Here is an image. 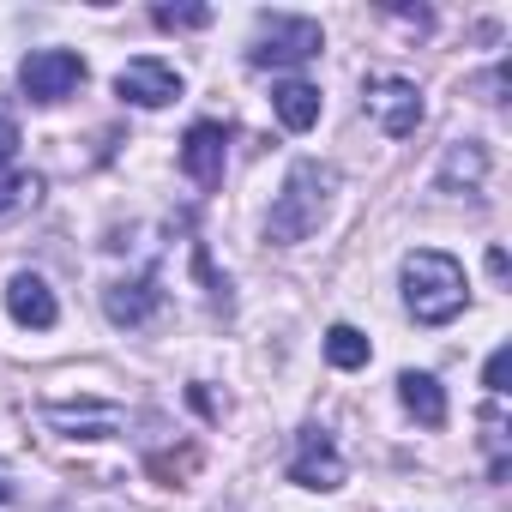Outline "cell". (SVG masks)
I'll use <instances>...</instances> for the list:
<instances>
[{
  "instance_id": "obj_13",
  "label": "cell",
  "mask_w": 512,
  "mask_h": 512,
  "mask_svg": "<svg viewBox=\"0 0 512 512\" xmlns=\"http://www.w3.org/2000/svg\"><path fill=\"white\" fill-rule=\"evenodd\" d=\"M368 356H374V344H368L356 326H332V332H326V362H332V368L350 374V368H368Z\"/></svg>"
},
{
  "instance_id": "obj_1",
  "label": "cell",
  "mask_w": 512,
  "mask_h": 512,
  "mask_svg": "<svg viewBox=\"0 0 512 512\" xmlns=\"http://www.w3.org/2000/svg\"><path fill=\"white\" fill-rule=\"evenodd\" d=\"M464 302H470V284L452 253H440V247L404 253V308L416 314V326H446L464 314Z\"/></svg>"
},
{
  "instance_id": "obj_15",
  "label": "cell",
  "mask_w": 512,
  "mask_h": 512,
  "mask_svg": "<svg viewBox=\"0 0 512 512\" xmlns=\"http://www.w3.org/2000/svg\"><path fill=\"white\" fill-rule=\"evenodd\" d=\"M37 199H43V181L37 175H7V181H0V217H13V211H25Z\"/></svg>"
},
{
  "instance_id": "obj_16",
  "label": "cell",
  "mask_w": 512,
  "mask_h": 512,
  "mask_svg": "<svg viewBox=\"0 0 512 512\" xmlns=\"http://www.w3.org/2000/svg\"><path fill=\"white\" fill-rule=\"evenodd\" d=\"M151 19L163 31H199V25H211V7H157Z\"/></svg>"
},
{
  "instance_id": "obj_6",
  "label": "cell",
  "mask_w": 512,
  "mask_h": 512,
  "mask_svg": "<svg viewBox=\"0 0 512 512\" xmlns=\"http://www.w3.org/2000/svg\"><path fill=\"white\" fill-rule=\"evenodd\" d=\"M115 97L121 103H139V109H163V103L181 97V73L169 61H157V55H139V61H127L115 73Z\"/></svg>"
},
{
  "instance_id": "obj_8",
  "label": "cell",
  "mask_w": 512,
  "mask_h": 512,
  "mask_svg": "<svg viewBox=\"0 0 512 512\" xmlns=\"http://www.w3.org/2000/svg\"><path fill=\"white\" fill-rule=\"evenodd\" d=\"M290 482H302V488H338V482H344V458H338V446H332L320 428H308V434L296 440Z\"/></svg>"
},
{
  "instance_id": "obj_3",
  "label": "cell",
  "mask_w": 512,
  "mask_h": 512,
  "mask_svg": "<svg viewBox=\"0 0 512 512\" xmlns=\"http://www.w3.org/2000/svg\"><path fill=\"white\" fill-rule=\"evenodd\" d=\"M326 49V31L314 19H260V37H253L247 61L253 67H302Z\"/></svg>"
},
{
  "instance_id": "obj_14",
  "label": "cell",
  "mask_w": 512,
  "mask_h": 512,
  "mask_svg": "<svg viewBox=\"0 0 512 512\" xmlns=\"http://www.w3.org/2000/svg\"><path fill=\"white\" fill-rule=\"evenodd\" d=\"M482 163H488V157H482V145L458 139V145L446 151V163H440V181H446V187H458V181H470V187H476V181H482Z\"/></svg>"
},
{
  "instance_id": "obj_7",
  "label": "cell",
  "mask_w": 512,
  "mask_h": 512,
  "mask_svg": "<svg viewBox=\"0 0 512 512\" xmlns=\"http://www.w3.org/2000/svg\"><path fill=\"white\" fill-rule=\"evenodd\" d=\"M223 163H229V133H223L217 121H193L187 139H181V169H187V181L217 187V181H223Z\"/></svg>"
},
{
  "instance_id": "obj_5",
  "label": "cell",
  "mask_w": 512,
  "mask_h": 512,
  "mask_svg": "<svg viewBox=\"0 0 512 512\" xmlns=\"http://www.w3.org/2000/svg\"><path fill=\"white\" fill-rule=\"evenodd\" d=\"M19 85L31 103H61L85 85V61L73 49H31L25 67H19Z\"/></svg>"
},
{
  "instance_id": "obj_4",
  "label": "cell",
  "mask_w": 512,
  "mask_h": 512,
  "mask_svg": "<svg viewBox=\"0 0 512 512\" xmlns=\"http://www.w3.org/2000/svg\"><path fill=\"white\" fill-rule=\"evenodd\" d=\"M362 109L374 115V127H380L386 139H410V133L422 127V91H416L410 79H392V73H374V79L362 85Z\"/></svg>"
},
{
  "instance_id": "obj_17",
  "label": "cell",
  "mask_w": 512,
  "mask_h": 512,
  "mask_svg": "<svg viewBox=\"0 0 512 512\" xmlns=\"http://www.w3.org/2000/svg\"><path fill=\"white\" fill-rule=\"evenodd\" d=\"M506 374H512V350H506V344H500V350H494V356H488V368H482V386H488V392H494V398H500V392H506Z\"/></svg>"
},
{
  "instance_id": "obj_11",
  "label": "cell",
  "mask_w": 512,
  "mask_h": 512,
  "mask_svg": "<svg viewBox=\"0 0 512 512\" xmlns=\"http://www.w3.org/2000/svg\"><path fill=\"white\" fill-rule=\"evenodd\" d=\"M272 109H278V121H284L290 133H308V127L320 121V91H314L308 79H284V85L272 91Z\"/></svg>"
},
{
  "instance_id": "obj_10",
  "label": "cell",
  "mask_w": 512,
  "mask_h": 512,
  "mask_svg": "<svg viewBox=\"0 0 512 512\" xmlns=\"http://www.w3.org/2000/svg\"><path fill=\"white\" fill-rule=\"evenodd\" d=\"M398 398H404V410L422 422V428H446V392H440V380L434 374H398Z\"/></svg>"
},
{
  "instance_id": "obj_9",
  "label": "cell",
  "mask_w": 512,
  "mask_h": 512,
  "mask_svg": "<svg viewBox=\"0 0 512 512\" xmlns=\"http://www.w3.org/2000/svg\"><path fill=\"white\" fill-rule=\"evenodd\" d=\"M7 314H13L19 326H31V332H49V326L61 320V308H55V290H49L37 272H19V278L7 284Z\"/></svg>"
},
{
  "instance_id": "obj_2",
  "label": "cell",
  "mask_w": 512,
  "mask_h": 512,
  "mask_svg": "<svg viewBox=\"0 0 512 512\" xmlns=\"http://www.w3.org/2000/svg\"><path fill=\"white\" fill-rule=\"evenodd\" d=\"M332 187H338V169L320 163V157H302L290 175H284V193L272 199V217H266V235L278 247H296L320 229L326 205H332Z\"/></svg>"
},
{
  "instance_id": "obj_18",
  "label": "cell",
  "mask_w": 512,
  "mask_h": 512,
  "mask_svg": "<svg viewBox=\"0 0 512 512\" xmlns=\"http://www.w3.org/2000/svg\"><path fill=\"white\" fill-rule=\"evenodd\" d=\"M13 157H19V127H13L7 115H0V169H7Z\"/></svg>"
},
{
  "instance_id": "obj_12",
  "label": "cell",
  "mask_w": 512,
  "mask_h": 512,
  "mask_svg": "<svg viewBox=\"0 0 512 512\" xmlns=\"http://www.w3.org/2000/svg\"><path fill=\"white\" fill-rule=\"evenodd\" d=\"M103 308L115 326H145L157 314V290L151 284H115V290H103Z\"/></svg>"
},
{
  "instance_id": "obj_19",
  "label": "cell",
  "mask_w": 512,
  "mask_h": 512,
  "mask_svg": "<svg viewBox=\"0 0 512 512\" xmlns=\"http://www.w3.org/2000/svg\"><path fill=\"white\" fill-rule=\"evenodd\" d=\"M0 500H13V488H7V482H0Z\"/></svg>"
}]
</instances>
